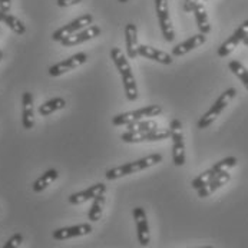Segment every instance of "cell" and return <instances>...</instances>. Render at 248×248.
<instances>
[{
  "label": "cell",
  "mask_w": 248,
  "mask_h": 248,
  "mask_svg": "<svg viewBox=\"0 0 248 248\" xmlns=\"http://www.w3.org/2000/svg\"><path fill=\"white\" fill-rule=\"evenodd\" d=\"M161 161H162V155L161 154H152V155H148V156L141 158L138 161L128 162L125 165L108 170L107 174H105V178H107L108 181H113V179H118V178L125 177V175H131V174L143 171V170H146L149 167H154V165L159 164Z\"/></svg>",
  "instance_id": "2"
},
{
  "label": "cell",
  "mask_w": 248,
  "mask_h": 248,
  "mask_svg": "<svg viewBox=\"0 0 248 248\" xmlns=\"http://www.w3.org/2000/svg\"><path fill=\"white\" fill-rule=\"evenodd\" d=\"M217 175V172L214 171L213 168H210V170H207V171H204L202 174H200L198 177L195 178L192 182H191V186L194 188V189H200V188H202L204 185H207L214 177Z\"/></svg>",
  "instance_id": "27"
},
{
  "label": "cell",
  "mask_w": 248,
  "mask_h": 248,
  "mask_svg": "<svg viewBox=\"0 0 248 248\" xmlns=\"http://www.w3.org/2000/svg\"><path fill=\"white\" fill-rule=\"evenodd\" d=\"M158 128L155 121H149V119H141L132 124L126 125V131H141V132H146V131H152Z\"/></svg>",
  "instance_id": "26"
},
{
  "label": "cell",
  "mask_w": 248,
  "mask_h": 248,
  "mask_svg": "<svg viewBox=\"0 0 248 248\" xmlns=\"http://www.w3.org/2000/svg\"><path fill=\"white\" fill-rule=\"evenodd\" d=\"M125 43H126V56L129 59H137L138 56V31L134 23L125 26Z\"/></svg>",
  "instance_id": "19"
},
{
  "label": "cell",
  "mask_w": 248,
  "mask_h": 248,
  "mask_svg": "<svg viewBox=\"0 0 248 248\" xmlns=\"http://www.w3.org/2000/svg\"><path fill=\"white\" fill-rule=\"evenodd\" d=\"M162 112V108L159 105H148V107L137 109V110H129V112H124L119 113L116 116L112 118V124L115 126H121V125H128L141 119H148L152 116H158Z\"/></svg>",
  "instance_id": "4"
},
{
  "label": "cell",
  "mask_w": 248,
  "mask_h": 248,
  "mask_svg": "<svg viewBox=\"0 0 248 248\" xmlns=\"http://www.w3.org/2000/svg\"><path fill=\"white\" fill-rule=\"evenodd\" d=\"M170 131L172 138V161L177 167H182L185 164V142L182 135V124L179 119H172Z\"/></svg>",
  "instance_id": "6"
},
{
  "label": "cell",
  "mask_w": 248,
  "mask_h": 248,
  "mask_svg": "<svg viewBox=\"0 0 248 248\" xmlns=\"http://www.w3.org/2000/svg\"><path fill=\"white\" fill-rule=\"evenodd\" d=\"M228 68H230V71L232 72L240 80H241V83L246 86V89L248 91V69L241 63V62H238V61H231L230 63H228Z\"/></svg>",
  "instance_id": "24"
},
{
  "label": "cell",
  "mask_w": 248,
  "mask_h": 248,
  "mask_svg": "<svg viewBox=\"0 0 248 248\" xmlns=\"http://www.w3.org/2000/svg\"><path fill=\"white\" fill-rule=\"evenodd\" d=\"M105 191H107V185L102 184V182H98V184H95V185H91V186L86 188L85 191L72 194L68 201H69V204H72V205H79V204H83V202H86V201H89V200L96 198V197L101 195V194H105Z\"/></svg>",
  "instance_id": "14"
},
{
  "label": "cell",
  "mask_w": 248,
  "mask_h": 248,
  "mask_svg": "<svg viewBox=\"0 0 248 248\" xmlns=\"http://www.w3.org/2000/svg\"><path fill=\"white\" fill-rule=\"evenodd\" d=\"M22 243H23V235L22 234H13L9 240H7V243L3 246L4 248H17L22 246Z\"/></svg>",
  "instance_id": "29"
},
{
  "label": "cell",
  "mask_w": 248,
  "mask_h": 248,
  "mask_svg": "<svg viewBox=\"0 0 248 248\" xmlns=\"http://www.w3.org/2000/svg\"><path fill=\"white\" fill-rule=\"evenodd\" d=\"M205 40H207V36L204 35V33H201V32L198 35L191 36L189 39H186L185 42L179 43V45H177L172 49V56H184V55L189 53L191 50H194V49L200 47L201 45H204Z\"/></svg>",
  "instance_id": "17"
},
{
  "label": "cell",
  "mask_w": 248,
  "mask_h": 248,
  "mask_svg": "<svg viewBox=\"0 0 248 248\" xmlns=\"http://www.w3.org/2000/svg\"><path fill=\"white\" fill-rule=\"evenodd\" d=\"M243 43H244V45H246V46L248 47V36L246 37V39H244V40H243Z\"/></svg>",
  "instance_id": "34"
},
{
  "label": "cell",
  "mask_w": 248,
  "mask_h": 248,
  "mask_svg": "<svg viewBox=\"0 0 248 248\" xmlns=\"http://www.w3.org/2000/svg\"><path fill=\"white\" fill-rule=\"evenodd\" d=\"M230 179H231V175L228 174V171H224V172L217 174L207 185H204L202 188L198 189V197H200V198H207V197H210V195L214 194L217 189H219V188L224 186L227 182H230Z\"/></svg>",
  "instance_id": "18"
},
{
  "label": "cell",
  "mask_w": 248,
  "mask_h": 248,
  "mask_svg": "<svg viewBox=\"0 0 248 248\" xmlns=\"http://www.w3.org/2000/svg\"><path fill=\"white\" fill-rule=\"evenodd\" d=\"M3 23H4L9 29H12L16 35H25V33H26V26L23 25V22L19 20V19H17L16 16H13V15L6 13L4 19H3Z\"/></svg>",
  "instance_id": "25"
},
{
  "label": "cell",
  "mask_w": 248,
  "mask_h": 248,
  "mask_svg": "<svg viewBox=\"0 0 248 248\" xmlns=\"http://www.w3.org/2000/svg\"><path fill=\"white\" fill-rule=\"evenodd\" d=\"M248 36V20H244L241 25H240V28L232 33V35L230 36L219 47H218V52H217V55L219 56V58H225V56H228L246 37Z\"/></svg>",
  "instance_id": "9"
},
{
  "label": "cell",
  "mask_w": 248,
  "mask_h": 248,
  "mask_svg": "<svg viewBox=\"0 0 248 248\" xmlns=\"http://www.w3.org/2000/svg\"><path fill=\"white\" fill-rule=\"evenodd\" d=\"M235 95H237V91H235L234 88H230V89H227L225 92H222V93L219 95V98L214 102L213 107L210 108V109L201 116V119L198 121V128H200V129L208 128L214 121L221 115V112L230 105V102L235 98Z\"/></svg>",
  "instance_id": "3"
},
{
  "label": "cell",
  "mask_w": 248,
  "mask_h": 248,
  "mask_svg": "<svg viewBox=\"0 0 248 248\" xmlns=\"http://www.w3.org/2000/svg\"><path fill=\"white\" fill-rule=\"evenodd\" d=\"M65 107H66V101L63 98H61V96H56V98H52V99L43 102L37 110H39V113L42 116H49L50 113H53L56 110H61Z\"/></svg>",
  "instance_id": "21"
},
{
  "label": "cell",
  "mask_w": 248,
  "mask_h": 248,
  "mask_svg": "<svg viewBox=\"0 0 248 248\" xmlns=\"http://www.w3.org/2000/svg\"><path fill=\"white\" fill-rule=\"evenodd\" d=\"M110 59L113 61L116 69L121 73L126 98L129 101H137V98H138V86H137V80H135L132 68H131V65L128 62V58L125 56V53L119 47H113L110 50Z\"/></svg>",
  "instance_id": "1"
},
{
  "label": "cell",
  "mask_w": 248,
  "mask_h": 248,
  "mask_svg": "<svg viewBox=\"0 0 248 248\" xmlns=\"http://www.w3.org/2000/svg\"><path fill=\"white\" fill-rule=\"evenodd\" d=\"M1 59H3V52L0 50V61H1Z\"/></svg>",
  "instance_id": "35"
},
{
  "label": "cell",
  "mask_w": 248,
  "mask_h": 248,
  "mask_svg": "<svg viewBox=\"0 0 248 248\" xmlns=\"http://www.w3.org/2000/svg\"><path fill=\"white\" fill-rule=\"evenodd\" d=\"M4 16H6V13L0 10V22H3V19H4Z\"/></svg>",
  "instance_id": "33"
},
{
  "label": "cell",
  "mask_w": 248,
  "mask_h": 248,
  "mask_svg": "<svg viewBox=\"0 0 248 248\" xmlns=\"http://www.w3.org/2000/svg\"><path fill=\"white\" fill-rule=\"evenodd\" d=\"M92 22H93V16H92L91 13L82 15V16H79L78 19L72 20L71 23H68V25H65V26H62V28H59L58 31H55L53 35H52V39H53L55 42H62V40L66 39L68 36L73 35V33H76V32H79V31H82V29L91 26Z\"/></svg>",
  "instance_id": "7"
},
{
  "label": "cell",
  "mask_w": 248,
  "mask_h": 248,
  "mask_svg": "<svg viewBox=\"0 0 248 248\" xmlns=\"http://www.w3.org/2000/svg\"><path fill=\"white\" fill-rule=\"evenodd\" d=\"M237 165V158L235 156H228V158H224L218 162H215L213 165V170L219 174V172H224V171H228L231 168H234Z\"/></svg>",
  "instance_id": "28"
},
{
  "label": "cell",
  "mask_w": 248,
  "mask_h": 248,
  "mask_svg": "<svg viewBox=\"0 0 248 248\" xmlns=\"http://www.w3.org/2000/svg\"><path fill=\"white\" fill-rule=\"evenodd\" d=\"M99 35H101V28L96 26V25H91V26H88V28L79 31V32H76V33H73V35L68 36V37L63 39L61 43H62V46H65V47H72V46L80 45V43H83V42H88V40H91V39H93V37H98Z\"/></svg>",
  "instance_id": "12"
},
{
  "label": "cell",
  "mask_w": 248,
  "mask_h": 248,
  "mask_svg": "<svg viewBox=\"0 0 248 248\" xmlns=\"http://www.w3.org/2000/svg\"><path fill=\"white\" fill-rule=\"evenodd\" d=\"M171 137V131L168 129H161V128H155L152 131H126L121 135V140L126 143H138V142H155V141H164L167 138Z\"/></svg>",
  "instance_id": "5"
},
{
  "label": "cell",
  "mask_w": 248,
  "mask_h": 248,
  "mask_svg": "<svg viewBox=\"0 0 248 248\" xmlns=\"http://www.w3.org/2000/svg\"><path fill=\"white\" fill-rule=\"evenodd\" d=\"M91 232H92V225L85 222V224H79V225H72V227L55 230L52 237L58 241H63V240H69V238H75V237H83Z\"/></svg>",
  "instance_id": "13"
},
{
  "label": "cell",
  "mask_w": 248,
  "mask_h": 248,
  "mask_svg": "<svg viewBox=\"0 0 248 248\" xmlns=\"http://www.w3.org/2000/svg\"><path fill=\"white\" fill-rule=\"evenodd\" d=\"M82 0H56V4L59 7H69V6H75L78 3H80Z\"/></svg>",
  "instance_id": "31"
},
{
  "label": "cell",
  "mask_w": 248,
  "mask_h": 248,
  "mask_svg": "<svg viewBox=\"0 0 248 248\" xmlns=\"http://www.w3.org/2000/svg\"><path fill=\"white\" fill-rule=\"evenodd\" d=\"M58 177H59V172H58L56 170H47L45 174H42V175L33 182V185H32L33 192H42V191L46 189L53 181H56Z\"/></svg>",
  "instance_id": "22"
},
{
  "label": "cell",
  "mask_w": 248,
  "mask_h": 248,
  "mask_svg": "<svg viewBox=\"0 0 248 248\" xmlns=\"http://www.w3.org/2000/svg\"><path fill=\"white\" fill-rule=\"evenodd\" d=\"M119 1H121V3H126L128 0H119Z\"/></svg>",
  "instance_id": "36"
},
{
  "label": "cell",
  "mask_w": 248,
  "mask_h": 248,
  "mask_svg": "<svg viewBox=\"0 0 248 248\" xmlns=\"http://www.w3.org/2000/svg\"><path fill=\"white\" fill-rule=\"evenodd\" d=\"M86 61H88V55L83 53V52H79V53L73 55L71 58H68V59H65V61H62V62L56 63V65H52V66L49 68V75L53 76V78H58V76H61V75H63V73H66V72L73 71V69L79 68V66L83 65Z\"/></svg>",
  "instance_id": "10"
},
{
  "label": "cell",
  "mask_w": 248,
  "mask_h": 248,
  "mask_svg": "<svg viewBox=\"0 0 248 248\" xmlns=\"http://www.w3.org/2000/svg\"><path fill=\"white\" fill-rule=\"evenodd\" d=\"M10 6H12V0H0V10L7 13L10 10Z\"/></svg>",
  "instance_id": "32"
},
{
  "label": "cell",
  "mask_w": 248,
  "mask_h": 248,
  "mask_svg": "<svg viewBox=\"0 0 248 248\" xmlns=\"http://www.w3.org/2000/svg\"><path fill=\"white\" fill-rule=\"evenodd\" d=\"M138 55L143 56L145 59H151L155 62H159L162 65H171L174 62L172 56L164 50H159L156 47L152 46H146V45H140L138 46Z\"/></svg>",
  "instance_id": "15"
},
{
  "label": "cell",
  "mask_w": 248,
  "mask_h": 248,
  "mask_svg": "<svg viewBox=\"0 0 248 248\" xmlns=\"http://www.w3.org/2000/svg\"><path fill=\"white\" fill-rule=\"evenodd\" d=\"M155 10L159 22V28L162 36L165 37L167 42H172L175 39L174 26L170 17V10H168V0H155Z\"/></svg>",
  "instance_id": "8"
},
{
  "label": "cell",
  "mask_w": 248,
  "mask_h": 248,
  "mask_svg": "<svg viewBox=\"0 0 248 248\" xmlns=\"http://www.w3.org/2000/svg\"><path fill=\"white\" fill-rule=\"evenodd\" d=\"M104 205H105V195L101 194L98 195L96 198H93V202H92V207L88 213V218L92 221V222H96L101 219L102 217V211H104Z\"/></svg>",
  "instance_id": "23"
},
{
  "label": "cell",
  "mask_w": 248,
  "mask_h": 248,
  "mask_svg": "<svg viewBox=\"0 0 248 248\" xmlns=\"http://www.w3.org/2000/svg\"><path fill=\"white\" fill-rule=\"evenodd\" d=\"M194 15H195V20H197L200 32L204 35H208L211 32V25H210V19H208L205 6L202 3H198L194 9Z\"/></svg>",
  "instance_id": "20"
},
{
  "label": "cell",
  "mask_w": 248,
  "mask_h": 248,
  "mask_svg": "<svg viewBox=\"0 0 248 248\" xmlns=\"http://www.w3.org/2000/svg\"><path fill=\"white\" fill-rule=\"evenodd\" d=\"M22 125L25 129H32L35 125V110H33V95L31 92H25L22 96Z\"/></svg>",
  "instance_id": "16"
},
{
  "label": "cell",
  "mask_w": 248,
  "mask_h": 248,
  "mask_svg": "<svg viewBox=\"0 0 248 248\" xmlns=\"http://www.w3.org/2000/svg\"><path fill=\"white\" fill-rule=\"evenodd\" d=\"M198 3H200L198 0H185V3H184V12H186V13L194 12L195 6H197Z\"/></svg>",
  "instance_id": "30"
},
{
  "label": "cell",
  "mask_w": 248,
  "mask_h": 248,
  "mask_svg": "<svg viewBox=\"0 0 248 248\" xmlns=\"http://www.w3.org/2000/svg\"><path fill=\"white\" fill-rule=\"evenodd\" d=\"M135 224H137V234H138V241L142 247H146L151 243V237H149V225H148V218L146 213L142 207H137L132 211Z\"/></svg>",
  "instance_id": "11"
}]
</instances>
